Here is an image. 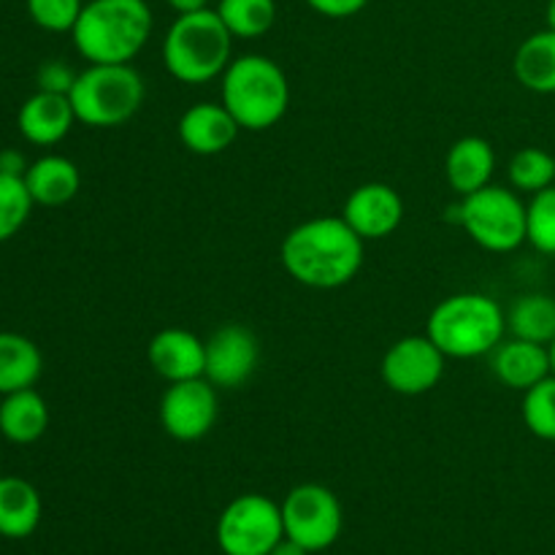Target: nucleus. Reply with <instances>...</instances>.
Returning a JSON list of instances; mask_svg holds the SVG:
<instances>
[{
    "mask_svg": "<svg viewBox=\"0 0 555 555\" xmlns=\"http://www.w3.org/2000/svg\"><path fill=\"white\" fill-rule=\"evenodd\" d=\"M179 141L193 155H220L233 146L238 135V122L220 103H195L179 117Z\"/></svg>",
    "mask_w": 555,
    "mask_h": 555,
    "instance_id": "2eb2a0df",
    "label": "nucleus"
},
{
    "mask_svg": "<svg viewBox=\"0 0 555 555\" xmlns=\"http://www.w3.org/2000/svg\"><path fill=\"white\" fill-rule=\"evenodd\" d=\"M444 352L423 336H404L393 341L379 363L383 383L399 396H423L439 385L444 374Z\"/></svg>",
    "mask_w": 555,
    "mask_h": 555,
    "instance_id": "9d476101",
    "label": "nucleus"
},
{
    "mask_svg": "<svg viewBox=\"0 0 555 555\" xmlns=\"http://www.w3.org/2000/svg\"><path fill=\"white\" fill-rule=\"evenodd\" d=\"M312 11H318L320 16H328V20H347V16H356L358 11H363L369 5V0H304Z\"/></svg>",
    "mask_w": 555,
    "mask_h": 555,
    "instance_id": "7c9ffc66",
    "label": "nucleus"
},
{
    "mask_svg": "<svg viewBox=\"0 0 555 555\" xmlns=\"http://www.w3.org/2000/svg\"><path fill=\"white\" fill-rule=\"evenodd\" d=\"M282 540V507L260 493L236 496L217 520V545L225 555H269Z\"/></svg>",
    "mask_w": 555,
    "mask_h": 555,
    "instance_id": "6e6552de",
    "label": "nucleus"
},
{
    "mask_svg": "<svg viewBox=\"0 0 555 555\" xmlns=\"http://www.w3.org/2000/svg\"><path fill=\"white\" fill-rule=\"evenodd\" d=\"M526 242L542 255H555V184L526 204Z\"/></svg>",
    "mask_w": 555,
    "mask_h": 555,
    "instance_id": "c85d7f7f",
    "label": "nucleus"
},
{
    "mask_svg": "<svg viewBox=\"0 0 555 555\" xmlns=\"http://www.w3.org/2000/svg\"><path fill=\"white\" fill-rule=\"evenodd\" d=\"M76 119L74 103L65 92L38 90L36 95L27 98L16 114V128L27 144L54 146L70 133Z\"/></svg>",
    "mask_w": 555,
    "mask_h": 555,
    "instance_id": "4468645a",
    "label": "nucleus"
},
{
    "mask_svg": "<svg viewBox=\"0 0 555 555\" xmlns=\"http://www.w3.org/2000/svg\"><path fill=\"white\" fill-rule=\"evenodd\" d=\"M0 171L16 173V177H25V171H27L25 157H22L20 152H14V150L0 152Z\"/></svg>",
    "mask_w": 555,
    "mask_h": 555,
    "instance_id": "473e14b6",
    "label": "nucleus"
},
{
    "mask_svg": "<svg viewBox=\"0 0 555 555\" xmlns=\"http://www.w3.org/2000/svg\"><path fill=\"white\" fill-rule=\"evenodd\" d=\"M215 11L233 38L247 41L266 36L276 22L274 0H220Z\"/></svg>",
    "mask_w": 555,
    "mask_h": 555,
    "instance_id": "393cba45",
    "label": "nucleus"
},
{
    "mask_svg": "<svg viewBox=\"0 0 555 555\" xmlns=\"http://www.w3.org/2000/svg\"><path fill=\"white\" fill-rule=\"evenodd\" d=\"M33 206L36 204H33L25 179L0 171V244L14 238L25 228Z\"/></svg>",
    "mask_w": 555,
    "mask_h": 555,
    "instance_id": "bb28decb",
    "label": "nucleus"
},
{
    "mask_svg": "<svg viewBox=\"0 0 555 555\" xmlns=\"http://www.w3.org/2000/svg\"><path fill=\"white\" fill-rule=\"evenodd\" d=\"M547 350H551V366H553V374H555V339L547 345Z\"/></svg>",
    "mask_w": 555,
    "mask_h": 555,
    "instance_id": "e433bc0d",
    "label": "nucleus"
},
{
    "mask_svg": "<svg viewBox=\"0 0 555 555\" xmlns=\"http://www.w3.org/2000/svg\"><path fill=\"white\" fill-rule=\"evenodd\" d=\"M363 244L345 217H314L287 231L280 258L298 285L334 291L356 280L363 266Z\"/></svg>",
    "mask_w": 555,
    "mask_h": 555,
    "instance_id": "f257e3e1",
    "label": "nucleus"
},
{
    "mask_svg": "<svg viewBox=\"0 0 555 555\" xmlns=\"http://www.w3.org/2000/svg\"><path fill=\"white\" fill-rule=\"evenodd\" d=\"M507 314L482 293H455L428 314L426 334L448 358L491 356L504 339Z\"/></svg>",
    "mask_w": 555,
    "mask_h": 555,
    "instance_id": "39448f33",
    "label": "nucleus"
},
{
    "mask_svg": "<svg viewBox=\"0 0 555 555\" xmlns=\"http://www.w3.org/2000/svg\"><path fill=\"white\" fill-rule=\"evenodd\" d=\"M233 36L215 9L179 14L163 38V65L182 85H206L231 65Z\"/></svg>",
    "mask_w": 555,
    "mask_h": 555,
    "instance_id": "7ed1b4c3",
    "label": "nucleus"
},
{
    "mask_svg": "<svg viewBox=\"0 0 555 555\" xmlns=\"http://www.w3.org/2000/svg\"><path fill=\"white\" fill-rule=\"evenodd\" d=\"M507 331L515 339L551 345L555 339V298L547 293H526L509 307Z\"/></svg>",
    "mask_w": 555,
    "mask_h": 555,
    "instance_id": "b1692460",
    "label": "nucleus"
},
{
    "mask_svg": "<svg viewBox=\"0 0 555 555\" xmlns=\"http://www.w3.org/2000/svg\"><path fill=\"white\" fill-rule=\"evenodd\" d=\"M493 171H496V152H493L491 141L482 135H464L450 146L448 157H444V177L461 198L488 188Z\"/></svg>",
    "mask_w": 555,
    "mask_h": 555,
    "instance_id": "a211bd4d",
    "label": "nucleus"
},
{
    "mask_svg": "<svg viewBox=\"0 0 555 555\" xmlns=\"http://www.w3.org/2000/svg\"><path fill=\"white\" fill-rule=\"evenodd\" d=\"M146 358H150V366L166 383L204 377L206 341H201L193 331L163 328L160 334L152 336Z\"/></svg>",
    "mask_w": 555,
    "mask_h": 555,
    "instance_id": "dca6fc26",
    "label": "nucleus"
},
{
    "mask_svg": "<svg viewBox=\"0 0 555 555\" xmlns=\"http://www.w3.org/2000/svg\"><path fill=\"white\" fill-rule=\"evenodd\" d=\"M450 220L488 253H513L526 242V204L518 190L488 184L450 206Z\"/></svg>",
    "mask_w": 555,
    "mask_h": 555,
    "instance_id": "0eeeda50",
    "label": "nucleus"
},
{
    "mask_svg": "<svg viewBox=\"0 0 555 555\" xmlns=\"http://www.w3.org/2000/svg\"><path fill=\"white\" fill-rule=\"evenodd\" d=\"M177 14H193V11L209 9V0H166Z\"/></svg>",
    "mask_w": 555,
    "mask_h": 555,
    "instance_id": "72a5a7b5",
    "label": "nucleus"
},
{
    "mask_svg": "<svg viewBox=\"0 0 555 555\" xmlns=\"http://www.w3.org/2000/svg\"><path fill=\"white\" fill-rule=\"evenodd\" d=\"M545 20H547V27H551V30H555V0H551V3H547Z\"/></svg>",
    "mask_w": 555,
    "mask_h": 555,
    "instance_id": "c9c22d12",
    "label": "nucleus"
},
{
    "mask_svg": "<svg viewBox=\"0 0 555 555\" xmlns=\"http://www.w3.org/2000/svg\"><path fill=\"white\" fill-rule=\"evenodd\" d=\"M49 406L36 388L16 390L0 401V434L14 444H33L47 434Z\"/></svg>",
    "mask_w": 555,
    "mask_h": 555,
    "instance_id": "412c9836",
    "label": "nucleus"
},
{
    "mask_svg": "<svg viewBox=\"0 0 555 555\" xmlns=\"http://www.w3.org/2000/svg\"><path fill=\"white\" fill-rule=\"evenodd\" d=\"M491 369L499 383L507 385L509 390H524L526 393L553 374L551 350H547V345L526 339L502 341L491 352Z\"/></svg>",
    "mask_w": 555,
    "mask_h": 555,
    "instance_id": "f3484780",
    "label": "nucleus"
},
{
    "mask_svg": "<svg viewBox=\"0 0 555 555\" xmlns=\"http://www.w3.org/2000/svg\"><path fill=\"white\" fill-rule=\"evenodd\" d=\"M269 555H312V553H307L301 545H298V542L287 540V537H285V540H282L280 545H276Z\"/></svg>",
    "mask_w": 555,
    "mask_h": 555,
    "instance_id": "f704fd0d",
    "label": "nucleus"
},
{
    "mask_svg": "<svg viewBox=\"0 0 555 555\" xmlns=\"http://www.w3.org/2000/svg\"><path fill=\"white\" fill-rule=\"evenodd\" d=\"M260 361L258 336L244 325H222L206 339L204 377L215 388H242Z\"/></svg>",
    "mask_w": 555,
    "mask_h": 555,
    "instance_id": "f8f14e48",
    "label": "nucleus"
},
{
    "mask_svg": "<svg viewBox=\"0 0 555 555\" xmlns=\"http://www.w3.org/2000/svg\"><path fill=\"white\" fill-rule=\"evenodd\" d=\"M25 184L33 204L65 206L76 198L81 188V173L74 160L63 155H43L33 160L25 171Z\"/></svg>",
    "mask_w": 555,
    "mask_h": 555,
    "instance_id": "6ab92c4d",
    "label": "nucleus"
},
{
    "mask_svg": "<svg viewBox=\"0 0 555 555\" xmlns=\"http://www.w3.org/2000/svg\"><path fill=\"white\" fill-rule=\"evenodd\" d=\"M280 507L285 537L298 542L307 553L328 551L339 540L345 515H341V504L331 488L304 482L287 493Z\"/></svg>",
    "mask_w": 555,
    "mask_h": 555,
    "instance_id": "1a4fd4ad",
    "label": "nucleus"
},
{
    "mask_svg": "<svg viewBox=\"0 0 555 555\" xmlns=\"http://www.w3.org/2000/svg\"><path fill=\"white\" fill-rule=\"evenodd\" d=\"M41 493L22 477H0V537L25 540L41 524Z\"/></svg>",
    "mask_w": 555,
    "mask_h": 555,
    "instance_id": "aec40b11",
    "label": "nucleus"
},
{
    "mask_svg": "<svg viewBox=\"0 0 555 555\" xmlns=\"http://www.w3.org/2000/svg\"><path fill=\"white\" fill-rule=\"evenodd\" d=\"M507 177L513 190L518 193H540L555 184V155L540 146H526V150L515 152L513 160L507 166Z\"/></svg>",
    "mask_w": 555,
    "mask_h": 555,
    "instance_id": "a878e982",
    "label": "nucleus"
},
{
    "mask_svg": "<svg viewBox=\"0 0 555 555\" xmlns=\"http://www.w3.org/2000/svg\"><path fill=\"white\" fill-rule=\"evenodd\" d=\"M43 372L36 341L14 331H0V396L33 388Z\"/></svg>",
    "mask_w": 555,
    "mask_h": 555,
    "instance_id": "4be33fe9",
    "label": "nucleus"
},
{
    "mask_svg": "<svg viewBox=\"0 0 555 555\" xmlns=\"http://www.w3.org/2000/svg\"><path fill=\"white\" fill-rule=\"evenodd\" d=\"M347 225L363 238V242H379L396 233L404 220V201L390 184L366 182L350 193L341 209Z\"/></svg>",
    "mask_w": 555,
    "mask_h": 555,
    "instance_id": "ddd939ff",
    "label": "nucleus"
},
{
    "mask_svg": "<svg viewBox=\"0 0 555 555\" xmlns=\"http://www.w3.org/2000/svg\"><path fill=\"white\" fill-rule=\"evenodd\" d=\"M217 423V388L206 377L168 383L160 399V426L177 442H198Z\"/></svg>",
    "mask_w": 555,
    "mask_h": 555,
    "instance_id": "9b49d317",
    "label": "nucleus"
},
{
    "mask_svg": "<svg viewBox=\"0 0 555 555\" xmlns=\"http://www.w3.org/2000/svg\"><path fill=\"white\" fill-rule=\"evenodd\" d=\"M144 95V79L130 63H90L68 90L76 119L87 128H119L139 114Z\"/></svg>",
    "mask_w": 555,
    "mask_h": 555,
    "instance_id": "423d86ee",
    "label": "nucleus"
},
{
    "mask_svg": "<svg viewBox=\"0 0 555 555\" xmlns=\"http://www.w3.org/2000/svg\"><path fill=\"white\" fill-rule=\"evenodd\" d=\"M524 423L537 439L555 442V374L524 393Z\"/></svg>",
    "mask_w": 555,
    "mask_h": 555,
    "instance_id": "cd10ccee",
    "label": "nucleus"
},
{
    "mask_svg": "<svg viewBox=\"0 0 555 555\" xmlns=\"http://www.w3.org/2000/svg\"><path fill=\"white\" fill-rule=\"evenodd\" d=\"M515 79L531 92L553 95L555 92V30L545 27L540 33H531L518 47L513 60Z\"/></svg>",
    "mask_w": 555,
    "mask_h": 555,
    "instance_id": "5701e85b",
    "label": "nucleus"
},
{
    "mask_svg": "<svg viewBox=\"0 0 555 555\" xmlns=\"http://www.w3.org/2000/svg\"><path fill=\"white\" fill-rule=\"evenodd\" d=\"M152 9L146 0H87L74 25V47L87 63H130L152 36Z\"/></svg>",
    "mask_w": 555,
    "mask_h": 555,
    "instance_id": "f03ea898",
    "label": "nucleus"
},
{
    "mask_svg": "<svg viewBox=\"0 0 555 555\" xmlns=\"http://www.w3.org/2000/svg\"><path fill=\"white\" fill-rule=\"evenodd\" d=\"M74 79L76 74H70L63 63H47L38 70V87L47 92H65V95H68Z\"/></svg>",
    "mask_w": 555,
    "mask_h": 555,
    "instance_id": "2f4dec72",
    "label": "nucleus"
},
{
    "mask_svg": "<svg viewBox=\"0 0 555 555\" xmlns=\"http://www.w3.org/2000/svg\"><path fill=\"white\" fill-rule=\"evenodd\" d=\"M222 106L242 130H269L291 106V85L280 65L266 54H242L222 74Z\"/></svg>",
    "mask_w": 555,
    "mask_h": 555,
    "instance_id": "20e7f679",
    "label": "nucleus"
},
{
    "mask_svg": "<svg viewBox=\"0 0 555 555\" xmlns=\"http://www.w3.org/2000/svg\"><path fill=\"white\" fill-rule=\"evenodd\" d=\"M85 0H27L33 25L47 33H70L79 22Z\"/></svg>",
    "mask_w": 555,
    "mask_h": 555,
    "instance_id": "c756f323",
    "label": "nucleus"
}]
</instances>
